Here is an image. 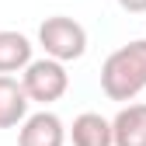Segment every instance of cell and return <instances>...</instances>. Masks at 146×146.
Here are the masks:
<instances>
[{"instance_id": "obj_1", "label": "cell", "mask_w": 146, "mask_h": 146, "mask_svg": "<svg viewBox=\"0 0 146 146\" xmlns=\"http://www.w3.org/2000/svg\"><path fill=\"white\" fill-rule=\"evenodd\" d=\"M101 90L111 101H136L146 90V38L115 49L101 63Z\"/></svg>"}, {"instance_id": "obj_2", "label": "cell", "mask_w": 146, "mask_h": 146, "mask_svg": "<svg viewBox=\"0 0 146 146\" xmlns=\"http://www.w3.org/2000/svg\"><path fill=\"white\" fill-rule=\"evenodd\" d=\"M38 45L45 49V56L59 59V63H73L87 52V31L80 21H73L66 14H52L38 25Z\"/></svg>"}, {"instance_id": "obj_3", "label": "cell", "mask_w": 146, "mask_h": 146, "mask_svg": "<svg viewBox=\"0 0 146 146\" xmlns=\"http://www.w3.org/2000/svg\"><path fill=\"white\" fill-rule=\"evenodd\" d=\"M21 87H25V94H28L31 104H52V101H59L66 90H70L66 63L52 59V56L31 59L21 70Z\"/></svg>"}, {"instance_id": "obj_4", "label": "cell", "mask_w": 146, "mask_h": 146, "mask_svg": "<svg viewBox=\"0 0 146 146\" xmlns=\"http://www.w3.org/2000/svg\"><path fill=\"white\" fill-rule=\"evenodd\" d=\"M17 146H66V125L56 111H35L25 115L17 129Z\"/></svg>"}, {"instance_id": "obj_5", "label": "cell", "mask_w": 146, "mask_h": 146, "mask_svg": "<svg viewBox=\"0 0 146 146\" xmlns=\"http://www.w3.org/2000/svg\"><path fill=\"white\" fill-rule=\"evenodd\" d=\"M111 146H146V104H125L111 118Z\"/></svg>"}, {"instance_id": "obj_6", "label": "cell", "mask_w": 146, "mask_h": 146, "mask_svg": "<svg viewBox=\"0 0 146 146\" xmlns=\"http://www.w3.org/2000/svg\"><path fill=\"white\" fill-rule=\"evenodd\" d=\"M28 94L21 80H14L11 73H0V129H14L21 125L25 115H28Z\"/></svg>"}, {"instance_id": "obj_7", "label": "cell", "mask_w": 146, "mask_h": 146, "mask_svg": "<svg viewBox=\"0 0 146 146\" xmlns=\"http://www.w3.org/2000/svg\"><path fill=\"white\" fill-rule=\"evenodd\" d=\"M66 139L73 146H111V122L98 111H84L66 129Z\"/></svg>"}, {"instance_id": "obj_8", "label": "cell", "mask_w": 146, "mask_h": 146, "mask_svg": "<svg viewBox=\"0 0 146 146\" xmlns=\"http://www.w3.org/2000/svg\"><path fill=\"white\" fill-rule=\"evenodd\" d=\"M31 63V42L21 31H0V73H21Z\"/></svg>"}, {"instance_id": "obj_9", "label": "cell", "mask_w": 146, "mask_h": 146, "mask_svg": "<svg viewBox=\"0 0 146 146\" xmlns=\"http://www.w3.org/2000/svg\"><path fill=\"white\" fill-rule=\"evenodd\" d=\"M118 7L125 14H146V0H118Z\"/></svg>"}]
</instances>
